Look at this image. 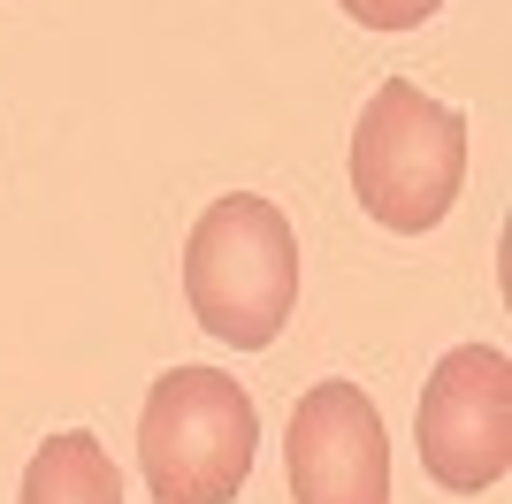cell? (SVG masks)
<instances>
[{
  "label": "cell",
  "mask_w": 512,
  "mask_h": 504,
  "mask_svg": "<svg viewBox=\"0 0 512 504\" xmlns=\"http://www.w3.org/2000/svg\"><path fill=\"white\" fill-rule=\"evenodd\" d=\"M337 8L360 23V31H421L444 0H337Z\"/></svg>",
  "instance_id": "cell-7"
},
{
  "label": "cell",
  "mask_w": 512,
  "mask_h": 504,
  "mask_svg": "<svg viewBox=\"0 0 512 504\" xmlns=\"http://www.w3.org/2000/svg\"><path fill=\"white\" fill-rule=\"evenodd\" d=\"M467 184V123L428 100L413 77H383L352 130V191L398 237H421L451 214Z\"/></svg>",
  "instance_id": "cell-2"
},
{
  "label": "cell",
  "mask_w": 512,
  "mask_h": 504,
  "mask_svg": "<svg viewBox=\"0 0 512 504\" xmlns=\"http://www.w3.org/2000/svg\"><path fill=\"white\" fill-rule=\"evenodd\" d=\"M16 504H123V474H115L100 436L62 428V436H46L39 451H31Z\"/></svg>",
  "instance_id": "cell-6"
},
{
  "label": "cell",
  "mask_w": 512,
  "mask_h": 504,
  "mask_svg": "<svg viewBox=\"0 0 512 504\" xmlns=\"http://www.w3.org/2000/svg\"><path fill=\"white\" fill-rule=\"evenodd\" d=\"M253 451H260V413L237 390V375L176 367L146 390L138 466H146L153 504H230L253 474Z\"/></svg>",
  "instance_id": "cell-3"
},
{
  "label": "cell",
  "mask_w": 512,
  "mask_h": 504,
  "mask_svg": "<svg viewBox=\"0 0 512 504\" xmlns=\"http://www.w3.org/2000/svg\"><path fill=\"white\" fill-rule=\"evenodd\" d=\"M291 497L299 504H390V436L360 382H314L291 405Z\"/></svg>",
  "instance_id": "cell-5"
},
{
  "label": "cell",
  "mask_w": 512,
  "mask_h": 504,
  "mask_svg": "<svg viewBox=\"0 0 512 504\" xmlns=\"http://www.w3.org/2000/svg\"><path fill=\"white\" fill-rule=\"evenodd\" d=\"M421 466L444 489H497L512 466V367L497 344H459L444 367L421 382V413H413Z\"/></svg>",
  "instance_id": "cell-4"
},
{
  "label": "cell",
  "mask_w": 512,
  "mask_h": 504,
  "mask_svg": "<svg viewBox=\"0 0 512 504\" xmlns=\"http://www.w3.org/2000/svg\"><path fill=\"white\" fill-rule=\"evenodd\" d=\"M184 298L207 336L260 352L276 344L291 306H299V237L283 222L276 199L260 191H222L192 222L184 245Z\"/></svg>",
  "instance_id": "cell-1"
}]
</instances>
